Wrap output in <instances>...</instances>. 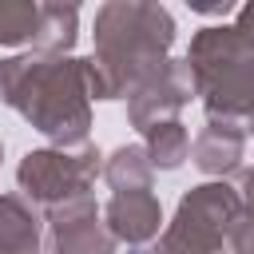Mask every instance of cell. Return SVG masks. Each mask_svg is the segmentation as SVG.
Wrapping results in <instances>:
<instances>
[{
    "mask_svg": "<svg viewBox=\"0 0 254 254\" xmlns=\"http://www.w3.org/2000/svg\"><path fill=\"white\" fill-rule=\"evenodd\" d=\"M242 151H246V123L242 119H218V115L206 119V127L198 131V139L190 147L194 167L214 175V179H226L230 171H238Z\"/></svg>",
    "mask_w": 254,
    "mask_h": 254,
    "instance_id": "9c48e42d",
    "label": "cell"
},
{
    "mask_svg": "<svg viewBox=\"0 0 254 254\" xmlns=\"http://www.w3.org/2000/svg\"><path fill=\"white\" fill-rule=\"evenodd\" d=\"M103 226L111 230L115 242L147 246V242L159 238V226H163L159 198H155L151 190H123V194H111V202L103 206Z\"/></svg>",
    "mask_w": 254,
    "mask_h": 254,
    "instance_id": "ba28073f",
    "label": "cell"
},
{
    "mask_svg": "<svg viewBox=\"0 0 254 254\" xmlns=\"http://www.w3.org/2000/svg\"><path fill=\"white\" fill-rule=\"evenodd\" d=\"M40 254H115V238L91 194L48 206V242Z\"/></svg>",
    "mask_w": 254,
    "mask_h": 254,
    "instance_id": "52a82bcc",
    "label": "cell"
},
{
    "mask_svg": "<svg viewBox=\"0 0 254 254\" xmlns=\"http://www.w3.org/2000/svg\"><path fill=\"white\" fill-rule=\"evenodd\" d=\"M175 20L163 4L111 0L95 12V52L79 60L87 99L131 95L171 52Z\"/></svg>",
    "mask_w": 254,
    "mask_h": 254,
    "instance_id": "6da1fadb",
    "label": "cell"
},
{
    "mask_svg": "<svg viewBox=\"0 0 254 254\" xmlns=\"http://www.w3.org/2000/svg\"><path fill=\"white\" fill-rule=\"evenodd\" d=\"M147 135V143H143V151H147V159H151V167H163V171H175L187 155H190V135H187V127L179 123V119H167V123H155L151 131H143Z\"/></svg>",
    "mask_w": 254,
    "mask_h": 254,
    "instance_id": "4fadbf2b",
    "label": "cell"
},
{
    "mask_svg": "<svg viewBox=\"0 0 254 254\" xmlns=\"http://www.w3.org/2000/svg\"><path fill=\"white\" fill-rule=\"evenodd\" d=\"M238 210H242V198L222 179L190 187L179 198V210L159 234V246L151 254H218Z\"/></svg>",
    "mask_w": 254,
    "mask_h": 254,
    "instance_id": "277c9868",
    "label": "cell"
},
{
    "mask_svg": "<svg viewBox=\"0 0 254 254\" xmlns=\"http://www.w3.org/2000/svg\"><path fill=\"white\" fill-rule=\"evenodd\" d=\"M234 32H242L246 40H254V4L238 8V16H234Z\"/></svg>",
    "mask_w": 254,
    "mask_h": 254,
    "instance_id": "2e32d148",
    "label": "cell"
},
{
    "mask_svg": "<svg viewBox=\"0 0 254 254\" xmlns=\"http://www.w3.org/2000/svg\"><path fill=\"white\" fill-rule=\"evenodd\" d=\"M0 99L16 107L56 147H79L91 131V99L79 60L24 52L0 60Z\"/></svg>",
    "mask_w": 254,
    "mask_h": 254,
    "instance_id": "7a4b0ae2",
    "label": "cell"
},
{
    "mask_svg": "<svg viewBox=\"0 0 254 254\" xmlns=\"http://www.w3.org/2000/svg\"><path fill=\"white\" fill-rule=\"evenodd\" d=\"M194 95V75L187 60H163L131 95H127V119L139 131H151L155 123L179 119V111Z\"/></svg>",
    "mask_w": 254,
    "mask_h": 254,
    "instance_id": "8992f818",
    "label": "cell"
},
{
    "mask_svg": "<svg viewBox=\"0 0 254 254\" xmlns=\"http://www.w3.org/2000/svg\"><path fill=\"white\" fill-rule=\"evenodd\" d=\"M151 159L139 143H127V147H115L111 159L103 163V179L111 183L115 194L123 190H151Z\"/></svg>",
    "mask_w": 254,
    "mask_h": 254,
    "instance_id": "7c38bea8",
    "label": "cell"
},
{
    "mask_svg": "<svg viewBox=\"0 0 254 254\" xmlns=\"http://www.w3.org/2000/svg\"><path fill=\"white\" fill-rule=\"evenodd\" d=\"M0 159H4V143H0Z\"/></svg>",
    "mask_w": 254,
    "mask_h": 254,
    "instance_id": "ac0fdd59",
    "label": "cell"
},
{
    "mask_svg": "<svg viewBox=\"0 0 254 254\" xmlns=\"http://www.w3.org/2000/svg\"><path fill=\"white\" fill-rule=\"evenodd\" d=\"M226 242H230V254H254V210L242 206L226 230Z\"/></svg>",
    "mask_w": 254,
    "mask_h": 254,
    "instance_id": "9a60e30c",
    "label": "cell"
},
{
    "mask_svg": "<svg viewBox=\"0 0 254 254\" xmlns=\"http://www.w3.org/2000/svg\"><path fill=\"white\" fill-rule=\"evenodd\" d=\"M0 254H40V218L24 194H0Z\"/></svg>",
    "mask_w": 254,
    "mask_h": 254,
    "instance_id": "30bf717a",
    "label": "cell"
},
{
    "mask_svg": "<svg viewBox=\"0 0 254 254\" xmlns=\"http://www.w3.org/2000/svg\"><path fill=\"white\" fill-rule=\"evenodd\" d=\"M250 127H254V115H250Z\"/></svg>",
    "mask_w": 254,
    "mask_h": 254,
    "instance_id": "d6986e66",
    "label": "cell"
},
{
    "mask_svg": "<svg viewBox=\"0 0 254 254\" xmlns=\"http://www.w3.org/2000/svg\"><path fill=\"white\" fill-rule=\"evenodd\" d=\"M187 64L194 75V95H202L210 115L218 119L254 115V40L234 32V24L194 32Z\"/></svg>",
    "mask_w": 254,
    "mask_h": 254,
    "instance_id": "3957f363",
    "label": "cell"
},
{
    "mask_svg": "<svg viewBox=\"0 0 254 254\" xmlns=\"http://www.w3.org/2000/svg\"><path fill=\"white\" fill-rule=\"evenodd\" d=\"M103 175V155L95 143H79V147H44V151H28L20 159V190L32 202L44 206H60L71 198H83L95 179Z\"/></svg>",
    "mask_w": 254,
    "mask_h": 254,
    "instance_id": "5b68a950",
    "label": "cell"
},
{
    "mask_svg": "<svg viewBox=\"0 0 254 254\" xmlns=\"http://www.w3.org/2000/svg\"><path fill=\"white\" fill-rule=\"evenodd\" d=\"M238 198H242V206H250V210H254V167L242 175V194H238Z\"/></svg>",
    "mask_w": 254,
    "mask_h": 254,
    "instance_id": "e0dca14e",
    "label": "cell"
},
{
    "mask_svg": "<svg viewBox=\"0 0 254 254\" xmlns=\"http://www.w3.org/2000/svg\"><path fill=\"white\" fill-rule=\"evenodd\" d=\"M75 36H79V8L75 4H40V28L32 40V52L67 56Z\"/></svg>",
    "mask_w": 254,
    "mask_h": 254,
    "instance_id": "8fae6325",
    "label": "cell"
},
{
    "mask_svg": "<svg viewBox=\"0 0 254 254\" xmlns=\"http://www.w3.org/2000/svg\"><path fill=\"white\" fill-rule=\"evenodd\" d=\"M40 28V4L36 0H0V44H32Z\"/></svg>",
    "mask_w": 254,
    "mask_h": 254,
    "instance_id": "5bb4252c",
    "label": "cell"
}]
</instances>
